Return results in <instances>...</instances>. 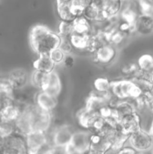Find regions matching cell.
<instances>
[{"label":"cell","mask_w":153,"mask_h":154,"mask_svg":"<svg viewBox=\"0 0 153 154\" xmlns=\"http://www.w3.org/2000/svg\"><path fill=\"white\" fill-rule=\"evenodd\" d=\"M22 107L18 106L16 104L13 103L10 99L6 103H4L0 110V119L4 121L15 123L22 112Z\"/></svg>","instance_id":"obj_14"},{"label":"cell","mask_w":153,"mask_h":154,"mask_svg":"<svg viewBox=\"0 0 153 154\" xmlns=\"http://www.w3.org/2000/svg\"><path fill=\"white\" fill-rule=\"evenodd\" d=\"M140 13L142 14L153 15L152 0H136Z\"/></svg>","instance_id":"obj_29"},{"label":"cell","mask_w":153,"mask_h":154,"mask_svg":"<svg viewBox=\"0 0 153 154\" xmlns=\"http://www.w3.org/2000/svg\"><path fill=\"white\" fill-rule=\"evenodd\" d=\"M89 131L74 132L70 142L64 147V153H88L90 147Z\"/></svg>","instance_id":"obj_4"},{"label":"cell","mask_w":153,"mask_h":154,"mask_svg":"<svg viewBox=\"0 0 153 154\" xmlns=\"http://www.w3.org/2000/svg\"><path fill=\"white\" fill-rule=\"evenodd\" d=\"M82 15L91 23L104 20L100 5L94 1H92L86 7Z\"/></svg>","instance_id":"obj_20"},{"label":"cell","mask_w":153,"mask_h":154,"mask_svg":"<svg viewBox=\"0 0 153 154\" xmlns=\"http://www.w3.org/2000/svg\"><path fill=\"white\" fill-rule=\"evenodd\" d=\"M16 126L13 122L4 121L0 122V137L5 138L16 132Z\"/></svg>","instance_id":"obj_28"},{"label":"cell","mask_w":153,"mask_h":154,"mask_svg":"<svg viewBox=\"0 0 153 154\" xmlns=\"http://www.w3.org/2000/svg\"><path fill=\"white\" fill-rule=\"evenodd\" d=\"M72 0H56V4H70Z\"/></svg>","instance_id":"obj_35"},{"label":"cell","mask_w":153,"mask_h":154,"mask_svg":"<svg viewBox=\"0 0 153 154\" xmlns=\"http://www.w3.org/2000/svg\"><path fill=\"white\" fill-rule=\"evenodd\" d=\"M62 37L47 27L36 25L31 29L29 42L33 51L38 55L49 54L52 50L58 48Z\"/></svg>","instance_id":"obj_1"},{"label":"cell","mask_w":153,"mask_h":154,"mask_svg":"<svg viewBox=\"0 0 153 154\" xmlns=\"http://www.w3.org/2000/svg\"><path fill=\"white\" fill-rule=\"evenodd\" d=\"M58 48L64 53L65 55L67 54H70L72 51H74V48L70 44V41L68 38H62L61 42L59 44Z\"/></svg>","instance_id":"obj_32"},{"label":"cell","mask_w":153,"mask_h":154,"mask_svg":"<svg viewBox=\"0 0 153 154\" xmlns=\"http://www.w3.org/2000/svg\"><path fill=\"white\" fill-rule=\"evenodd\" d=\"M34 102L43 110L52 112L58 105V97L52 96L42 90H39L34 96Z\"/></svg>","instance_id":"obj_13"},{"label":"cell","mask_w":153,"mask_h":154,"mask_svg":"<svg viewBox=\"0 0 153 154\" xmlns=\"http://www.w3.org/2000/svg\"><path fill=\"white\" fill-rule=\"evenodd\" d=\"M33 67L35 70L48 74L53 72L56 64L51 60L49 54H42L38 55V58L34 60L33 63Z\"/></svg>","instance_id":"obj_18"},{"label":"cell","mask_w":153,"mask_h":154,"mask_svg":"<svg viewBox=\"0 0 153 154\" xmlns=\"http://www.w3.org/2000/svg\"><path fill=\"white\" fill-rule=\"evenodd\" d=\"M149 152L150 153H153V146H152V147L151 149H150V150H149Z\"/></svg>","instance_id":"obj_38"},{"label":"cell","mask_w":153,"mask_h":154,"mask_svg":"<svg viewBox=\"0 0 153 154\" xmlns=\"http://www.w3.org/2000/svg\"><path fill=\"white\" fill-rule=\"evenodd\" d=\"M148 132H149L150 135L153 137V117L152 119V121H151V123H150V126H149V128H148Z\"/></svg>","instance_id":"obj_36"},{"label":"cell","mask_w":153,"mask_h":154,"mask_svg":"<svg viewBox=\"0 0 153 154\" xmlns=\"http://www.w3.org/2000/svg\"><path fill=\"white\" fill-rule=\"evenodd\" d=\"M94 90L100 93L110 92L111 81L105 77H98L94 81Z\"/></svg>","instance_id":"obj_25"},{"label":"cell","mask_w":153,"mask_h":154,"mask_svg":"<svg viewBox=\"0 0 153 154\" xmlns=\"http://www.w3.org/2000/svg\"><path fill=\"white\" fill-rule=\"evenodd\" d=\"M49 56L50 57L51 60L53 61V63H55L56 66L58 64H61L62 63L63 60H64V57H65V54L61 51L58 48H56V49L52 50L50 53L49 54Z\"/></svg>","instance_id":"obj_31"},{"label":"cell","mask_w":153,"mask_h":154,"mask_svg":"<svg viewBox=\"0 0 153 154\" xmlns=\"http://www.w3.org/2000/svg\"><path fill=\"white\" fill-rule=\"evenodd\" d=\"M111 142L104 138L99 133H92L90 135L89 153H108L110 149Z\"/></svg>","instance_id":"obj_12"},{"label":"cell","mask_w":153,"mask_h":154,"mask_svg":"<svg viewBox=\"0 0 153 154\" xmlns=\"http://www.w3.org/2000/svg\"><path fill=\"white\" fill-rule=\"evenodd\" d=\"M100 5L104 19L118 16L122 6V0H93Z\"/></svg>","instance_id":"obj_10"},{"label":"cell","mask_w":153,"mask_h":154,"mask_svg":"<svg viewBox=\"0 0 153 154\" xmlns=\"http://www.w3.org/2000/svg\"><path fill=\"white\" fill-rule=\"evenodd\" d=\"M137 153V151H136L134 148H133L130 144H128V145L124 144V145L123 146V147H122L118 152H117V153Z\"/></svg>","instance_id":"obj_34"},{"label":"cell","mask_w":153,"mask_h":154,"mask_svg":"<svg viewBox=\"0 0 153 154\" xmlns=\"http://www.w3.org/2000/svg\"><path fill=\"white\" fill-rule=\"evenodd\" d=\"M128 142L137 153L149 151L153 146V137L147 130L142 128L129 135Z\"/></svg>","instance_id":"obj_5"},{"label":"cell","mask_w":153,"mask_h":154,"mask_svg":"<svg viewBox=\"0 0 153 154\" xmlns=\"http://www.w3.org/2000/svg\"><path fill=\"white\" fill-rule=\"evenodd\" d=\"M58 33L62 38H69V37L74 33L73 23L68 21H61L58 25Z\"/></svg>","instance_id":"obj_26"},{"label":"cell","mask_w":153,"mask_h":154,"mask_svg":"<svg viewBox=\"0 0 153 154\" xmlns=\"http://www.w3.org/2000/svg\"><path fill=\"white\" fill-rule=\"evenodd\" d=\"M14 90L8 79L0 81V94L3 95L6 98H10Z\"/></svg>","instance_id":"obj_30"},{"label":"cell","mask_w":153,"mask_h":154,"mask_svg":"<svg viewBox=\"0 0 153 154\" xmlns=\"http://www.w3.org/2000/svg\"><path fill=\"white\" fill-rule=\"evenodd\" d=\"M110 93L114 97L121 100L135 99L142 94L135 83L128 78L111 81Z\"/></svg>","instance_id":"obj_3"},{"label":"cell","mask_w":153,"mask_h":154,"mask_svg":"<svg viewBox=\"0 0 153 154\" xmlns=\"http://www.w3.org/2000/svg\"><path fill=\"white\" fill-rule=\"evenodd\" d=\"M62 90L61 80L58 74L53 72L48 73L47 79L44 87L42 89V91H44L52 96L58 97Z\"/></svg>","instance_id":"obj_16"},{"label":"cell","mask_w":153,"mask_h":154,"mask_svg":"<svg viewBox=\"0 0 153 154\" xmlns=\"http://www.w3.org/2000/svg\"><path fill=\"white\" fill-rule=\"evenodd\" d=\"M89 35H81L77 33H73L69 37V41L73 47L74 50L80 52H88V45H89Z\"/></svg>","instance_id":"obj_19"},{"label":"cell","mask_w":153,"mask_h":154,"mask_svg":"<svg viewBox=\"0 0 153 154\" xmlns=\"http://www.w3.org/2000/svg\"><path fill=\"white\" fill-rule=\"evenodd\" d=\"M47 75L48 74L44 73V72L34 69V72L32 74L31 78H30L33 87L38 89L39 90H42L46 82Z\"/></svg>","instance_id":"obj_24"},{"label":"cell","mask_w":153,"mask_h":154,"mask_svg":"<svg viewBox=\"0 0 153 154\" xmlns=\"http://www.w3.org/2000/svg\"><path fill=\"white\" fill-rule=\"evenodd\" d=\"M134 32L144 35L151 34L153 32V15L140 14L135 21Z\"/></svg>","instance_id":"obj_15"},{"label":"cell","mask_w":153,"mask_h":154,"mask_svg":"<svg viewBox=\"0 0 153 154\" xmlns=\"http://www.w3.org/2000/svg\"><path fill=\"white\" fill-rule=\"evenodd\" d=\"M31 123L32 131L46 132L52 122V112L43 110L35 103H27L23 106Z\"/></svg>","instance_id":"obj_2"},{"label":"cell","mask_w":153,"mask_h":154,"mask_svg":"<svg viewBox=\"0 0 153 154\" xmlns=\"http://www.w3.org/2000/svg\"><path fill=\"white\" fill-rule=\"evenodd\" d=\"M137 65L140 70L149 77L153 72V56L149 54H142L137 60Z\"/></svg>","instance_id":"obj_22"},{"label":"cell","mask_w":153,"mask_h":154,"mask_svg":"<svg viewBox=\"0 0 153 154\" xmlns=\"http://www.w3.org/2000/svg\"><path fill=\"white\" fill-rule=\"evenodd\" d=\"M93 54L96 63L106 66L113 61L116 55V51L113 45L110 44H104L98 48Z\"/></svg>","instance_id":"obj_9"},{"label":"cell","mask_w":153,"mask_h":154,"mask_svg":"<svg viewBox=\"0 0 153 154\" xmlns=\"http://www.w3.org/2000/svg\"><path fill=\"white\" fill-rule=\"evenodd\" d=\"M142 128V118L137 112L122 118L117 126V129L120 132L128 135Z\"/></svg>","instance_id":"obj_8"},{"label":"cell","mask_w":153,"mask_h":154,"mask_svg":"<svg viewBox=\"0 0 153 154\" xmlns=\"http://www.w3.org/2000/svg\"><path fill=\"white\" fill-rule=\"evenodd\" d=\"M56 10L61 21L72 22L76 18L72 12L70 4H56Z\"/></svg>","instance_id":"obj_23"},{"label":"cell","mask_w":153,"mask_h":154,"mask_svg":"<svg viewBox=\"0 0 153 154\" xmlns=\"http://www.w3.org/2000/svg\"><path fill=\"white\" fill-rule=\"evenodd\" d=\"M3 149L4 153H28L26 135L16 131L8 137L4 138Z\"/></svg>","instance_id":"obj_6"},{"label":"cell","mask_w":153,"mask_h":154,"mask_svg":"<svg viewBox=\"0 0 153 154\" xmlns=\"http://www.w3.org/2000/svg\"><path fill=\"white\" fill-rule=\"evenodd\" d=\"M62 63L66 68H71L74 66V57L71 55V54L65 55Z\"/></svg>","instance_id":"obj_33"},{"label":"cell","mask_w":153,"mask_h":154,"mask_svg":"<svg viewBox=\"0 0 153 154\" xmlns=\"http://www.w3.org/2000/svg\"><path fill=\"white\" fill-rule=\"evenodd\" d=\"M72 23L74 33L81 35H89L92 33V23L83 15L76 17Z\"/></svg>","instance_id":"obj_21"},{"label":"cell","mask_w":153,"mask_h":154,"mask_svg":"<svg viewBox=\"0 0 153 154\" xmlns=\"http://www.w3.org/2000/svg\"><path fill=\"white\" fill-rule=\"evenodd\" d=\"M74 132L71 128L68 125H63L58 127L52 135V146L65 147L70 142Z\"/></svg>","instance_id":"obj_11"},{"label":"cell","mask_w":153,"mask_h":154,"mask_svg":"<svg viewBox=\"0 0 153 154\" xmlns=\"http://www.w3.org/2000/svg\"><path fill=\"white\" fill-rule=\"evenodd\" d=\"M28 153H38L47 145L46 132L32 131L26 135Z\"/></svg>","instance_id":"obj_7"},{"label":"cell","mask_w":153,"mask_h":154,"mask_svg":"<svg viewBox=\"0 0 153 154\" xmlns=\"http://www.w3.org/2000/svg\"><path fill=\"white\" fill-rule=\"evenodd\" d=\"M8 79L14 90H20L28 84V77L25 70L22 69H16L10 72Z\"/></svg>","instance_id":"obj_17"},{"label":"cell","mask_w":153,"mask_h":154,"mask_svg":"<svg viewBox=\"0 0 153 154\" xmlns=\"http://www.w3.org/2000/svg\"><path fill=\"white\" fill-rule=\"evenodd\" d=\"M123 75L126 77V78L132 79L137 76L140 73L137 63H129V64L124 65L121 70Z\"/></svg>","instance_id":"obj_27"},{"label":"cell","mask_w":153,"mask_h":154,"mask_svg":"<svg viewBox=\"0 0 153 154\" xmlns=\"http://www.w3.org/2000/svg\"><path fill=\"white\" fill-rule=\"evenodd\" d=\"M150 93L153 95V81L151 82V88H150Z\"/></svg>","instance_id":"obj_37"}]
</instances>
